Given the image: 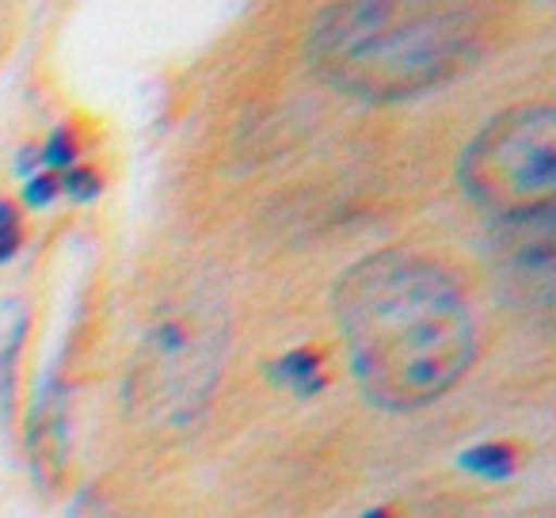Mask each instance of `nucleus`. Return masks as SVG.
I'll return each instance as SVG.
<instances>
[{"instance_id": "11", "label": "nucleus", "mask_w": 556, "mask_h": 518, "mask_svg": "<svg viewBox=\"0 0 556 518\" xmlns=\"http://www.w3.org/2000/svg\"><path fill=\"white\" fill-rule=\"evenodd\" d=\"M58 187H62V191H70V199L92 202L96 194H100V176H96L92 168H80V164H73V168H65V176L58 179Z\"/></svg>"}, {"instance_id": "3", "label": "nucleus", "mask_w": 556, "mask_h": 518, "mask_svg": "<svg viewBox=\"0 0 556 518\" xmlns=\"http://www.w3.org/2000/svg\"><path fill=\"white\" fill-rule=\"evenodd\" d=\"M462 187L495 217L553 202L556 115L548 103H522L495 115L462 153Z\"/></svg>"}, {"instance_id": "1", "label": "nucleus", "mask_w": 556, "mask_h": 518, "mask_svg": "<svg viewBox=\"0 0 556 518\" xmlns=\"http://www.w3.org/2000/svg\"><path fill=\"white\" fill-rule=\"evenodd\" d=\"M336 320L363 393L389 412L439 401L477 351L457 282L401 248L366 255L336 282Z\"/></svg>"}, {"instance_id": "9", "label": "nucleus", "mask_w": 556, "mask_h": 518, "mask_svg": "<svg viewBox=\"0 0 556 518\" xmlns=\"http://www.w3.org/2000/svg\"><path fill=\"white\" fill-rule=\"evenodd\" d=\"M27 325L16 320L12 325V336L0 348V408H12V386H16V358H20V343H24Z\"/></svg>"}, {"instance_id": "13", "label": "nucleus", "mask_w": 556, "mask_h": 518, "mask_svg": "<svg viewBox=\"0 0 556 518\" xmlns=\"http://www.w3.org/2000/svg\"><path fill=\"white\" fill-rule=\"evenodd\" d=\"M27 202L31 206H47L50 199L58 194V179H54V172H35V176H27Z\"/></svg>"}, {"instance_id": "7", "label": "nucleus", "mask_w": 556, "mask_h": 518, "mask_svg": "<svg viewBox=\"0 0 556 518\" xmlns=\"http://www.w3.org/2000/svg\"><path fill=\"white\" fill-rule=\"evenodd\" d=\"M270 378L278 381V386L294 389V393L302 396H313L320 393V386H325V370H320V355L317 351H287L282 358H275L270 363Z\"/></svg>"}, {"instance_id": "2", "label": "nucleus", "mask_w": 556, "mask_h": 518, "mask_svg": "<svg viewBox=\"0 0 556 518\" xmlns=\"http://www.w3.org/2000/svg\"><path fill=\"white\" fill-rule=\"evenodd\" d=\"M484 20L469 4L363 0L313 16L305 54L332 88L396 103L454 80L480 58Z\"/></svg>"}, {"instance_id": "12", "label": "nucleus", "mask_w": 556, "mask_h": 518, "mask_svg": "<svg viewBox=\"0 0 556 518\" xmlns=\"http://www.w3.org/2000/svg\"><path fill=\"white\" fill-rule=\"evenodd\" d=\"M20 214H16V206H9V202H0V264L9 260L12 252L20 248Z\"/></svg>"}, {"instance_id": "6", "label": "nucleus", "mask_w": 556, "mask_h": 518, "mask_svg": "<svg viewBox=\"0 0 556 518\" xmlns=\"http://www.w3.org/2000/svg\"><path fill=\"white\" fill-rule=\"evenodd\" d=\"M27 446H31L35 480L54 484L62 477L65 446H70V434H65V386L54 374L42 381L39 396H35L31 424H27Z\"/></svg>"}, {"instance_id": "14", "label": "nucleus", "mask_w": 556, "mask_h": 518, "mask_svg": "<svg viewBox=\"0 0 556 518\" xmlns=\"http://www.w3.org/2000/svg\"><path fill=\"white\" fill-rule=\"evenodd\" d=\"M363 518H389V515H386V510H381V507H374V510H366Z\"/></svg>"}, {"instance_id": "10", "label": "nucleus", "mask_w": 556, "mask_h": 518, "mask_svg": "<svg viewBox=\"0 0 556 518\" xmlns=\"http://www.w3.org/2000/svg\"><path fill=\"white\" fill-rule=\"evenodd\" d=\"M73 161H77V141H73V134L65 126H58L47 146L39 149V168H73Z\"/></svg>"}, {"instance_id": "5", "label": "nucleus", "mask_w": 556, "mask_h": 518, "mask_svg": "<svg viewBox=\"0 0 556 518\" xmlns=\"http://www.w3.org/2000/svg\"><path fill=\"white\" fill-rule=\"evenodd\" d=\"M553 202L522 214L495 217V255L500 271L507 275L510 290L538 298L541 305L553 302Z\"/></svg>"}, {"instance_id": "8", "label": "nucleus", "mask_w": 556, "mask_h": 518, "mask_svg": "<svg viewBox=\"0 0 556 518\" xmlns=\"http://www.w3.org/2000/svg\"><path fill=\"white\" fill-rule=\"evenodd\" d=\"M457 465L484 480H507L510 472H515V450H510L507 442H480V446L465 450V454L457 457Z\"/></svg>"}, {"instance_id": "4", "label": "nucleus", "mask_w": 556, "mask_h": 518, "mask_svg": "<svg viewBox=\"0 0 556 518\" xmlns=\"http://www.w3.org/2000/svg\"><path fill=\"white\" fill-rule=\"evenodd\" d=\"M217 378V325L179 313L153 325L126 381L134 408L161 424H187L206 404Z\"/></svg>"}]
</instances>
